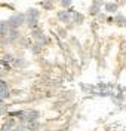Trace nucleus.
Wrapping results in <instances>:
<instances>
[{
  "label": "nucleus",
  "instance_id": "nucleus-11",
  "mask_svg": "<svg viewBox=\"0 0 126 131\" xmlns=\"http://www.w3.org/2000/svg\"><path fill=\"white\" fill-rule=\"evenodd\" d=\"M105 8H107V10H110V12H114V10L117 9V6H116V5H113V3H110V5L105 6Z\"/></svg>",
  "mask_w": 126,
  "mask_h": 131
},
{
  "label": "nucleus",
  "instance_id": "nucleus-6",
  "mask_svg": "<svg viewBox=\"0 0 126 131\" xmlns=\"http://www.w3.org/2000/svg\"><path fill=\"white\" fill-rule=\"evenodd\" d=\"M15 127V119H12V118H9L6 122L3 124V127H2V131H10L12 128Z\"/></svg>",
  "mask_w": 126,
  "mask_h": 131
},
{
  "label": "nucleus",
  "instance_id": "nucleus-8",
  "mask_svg": "<svg viewBox=\"0 0 126 131\" xmlns=\"http://www.w3.org/2000/svg\"><path fill=\"white\" fill-rule=\"evenodd\" d=\"M25 16H30V18H39V16H40V12H39L37 9H34V8H30L28 10H27V15Z\"/></svg>",
  "mask_w": 126,
  "mask_h": 131
},
{
  "label": "nucleus",
  "instance_id": "nucleus-1",
  "mask_svg": "<svg viewBox=\"0 0 126 131\" xmlns=\"http://www.w3.org/2000/svg\"><path fill=\"white\" fill-rule=\"evenodd\" d=\"M9 28H19L22 24H25V14H13L8 19Z\"/></svg>",
  "mask_w": 126,
  "mask_h": 131
},
{
  "label": "nucleus",
  "instance_id": "nucleus-5",
  "mask_svg": "<svg viewBox=\"0 0 126 131\" xmlns=\"http://www.w3.org/2000/svg\"><path fill=\"white\" fill-rule=\"evenodd\" d=\"M6 34H9L8 42H13V40H17L18 37H19V31H18V28H9Z\"/></svg>",
  "mask_w": 126,
  "mask_h": 131
},
{
  "label": "nucleus",
  "instance_id": "nucleus-9",
  "mask_svg": "<svg viewBox=\"0 0 126 131\" xmlns=\"http://www.w3.org/2000/svg\"><path fill=\"white\" fill-rule=\"evenodd\" d=\"M9 30L8 21H0V34H6Z\"/></svg>",
  "mask_w": 126,
  "mask_h": 131
},
{
  "label": "nucleus",
  "instance_id": "nucleus-13",
  "mask_svg": "<svg viewBox=\"0 0 126 131\" xmlns=\"http://www.w3.org/2000/svg\"><path fill=\"white\" fill-rule=\"evenodd\" d=\"M10 131H24V125H19V127H13Z\"/></svg>",
  "mask_w": 126,
  "mask_h": 131
},
{
  "label": "nucleus",
  "instance_id": "nucleus-7",
  "mask_svg": "<svg viewBox=\"0 0 126 131\" xmlns=\"http://www.w3.org/2000/svg\"><path fill=\"white\" fill-rule=\"evenodd\" d=\"M25 23L28 24V27L33 30V28H36L37 27V24H39V18H30V16H25Z\"/></svg>",
  "mask_w": 126,
  "mask_h": 131
},
{
  "label": "nucleus",
  "instance_id": "nucleus-12",
  "mask_svg": "<svg viewBox=\"0 0 126 131\" xmlns=\"http://www.w3.org/2000/svg\"><path fill=\"white\" fill-rule=\"evenodd\" d=\"M61 5H62L64 8H68V6L71 5V0H61Z\"/></svg>",
  "mask_w": 126,
  "mask_h": 131
},
{
  "label": "nucleus",
  "instance_id": "nucleus-10",
  "mask_svg": "<svg viewBox=\"0 0 126 131\" xmlns=\"http://www.w3.org/2000/svg\"><path fill=\"white\" fill-rule=\"evenodd\" d=\"M27 64L25 61H22V58H17L15 60V66H19V67H24V66Z\"/></svg>",
  "mask_w": 126,
  "mask_h": 131
},
{
  "label": "nucleus",
  "instance_id": "nucleus-2",
  "mask_svg": "<svg viewBox=\"0 0 126 131\" xmlns=\"http://www.w3.org/2000/svg\"><path fill=\"white\" fill-rule=\"evenodd\" d=\"M39 119V112L37 110H30V112H24L21 115V121L22 122H31V121H37Z\"/></svg>",
  "mask_w": 126,
  "mask_h": 131
},
{
  "label": "nucleus",
  "instance_id": "nucleus-3",
  "mask_svg": "<svg viewBox=\"0 0 126 131\" xmlns=\"http://www.w3.org/2000/svg\"><path fill=\"white\" fill-rule=\"evenodd\" d=\"M9 97V85L8 82L0 79V98H8Z\"/></svg>",
  "mask_w": 126,
  "mask_h": 131
},
{
  "label": "nucleus",
  "instance_id": "nucleus-4",
  "mask_svg": "<svg viewBox=\"0 0 126 131\" xmlns=\"http://www.w3.org/2000/svg\"><path fill=\"white\" fill-rule=\"evenodd\" d=\"M58 19L59 21H62V23H68L70 19H71V9L70 10H61L58 12Z\"/></svg>",
  "mask_w": 126,
  "mask_h": 131
}]
</instances>
